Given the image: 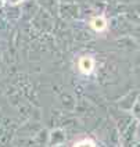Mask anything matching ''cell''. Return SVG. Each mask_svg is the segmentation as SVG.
Listing matches in <instances>:
<instances>
[{
	"mask_svg": "<svg viewBox=\"0 0 140 147\" xmlns=\"http://www.w3.org/2000/svg\"><path fill=\"white\" fill-rule=\"evenodd\" d=\"M92 26H93V29L94 31H104L106 29V26H107V22H106V20L103 18V17H94L93 20H92Z\"/></svg>",
	"mask_w": 140,
	"mask_h": 147,
	"instance_id": "7a4b0ae2",
	"label": "cell"
},
{
	"mask_svg": "<svg viewBox=\"0 0 140 147\" xmlns=\"http://www.w3.org/2000/svg\"><path fill=\"white\" fill-rule=\"evenodd\" d=\"M79 69H81V72L83 74H90L93 71V67H94V63H93V60L90 57H82L79 60Z\"/></svg>",
	"mask_w": 140,
	"mask_h": 147,
	"instance_id": "6da1fadb",
	"label": "cell"
},
{
	"mask_svg": "<svg viewBox=\"0 0 140 147\" xmlns=\"http://www.w3.org/2000/svg\"><path fill=\"white\" fill-rule=\"evenodd\" d=\"M74 147H94V143L89 139H83L81 142H78Z\"/></svg>",
	"mask_w": 140,
	"mask_h": 147,
	"instance_id": "3957f363",
	"label": "cell"
}]
</instances>
